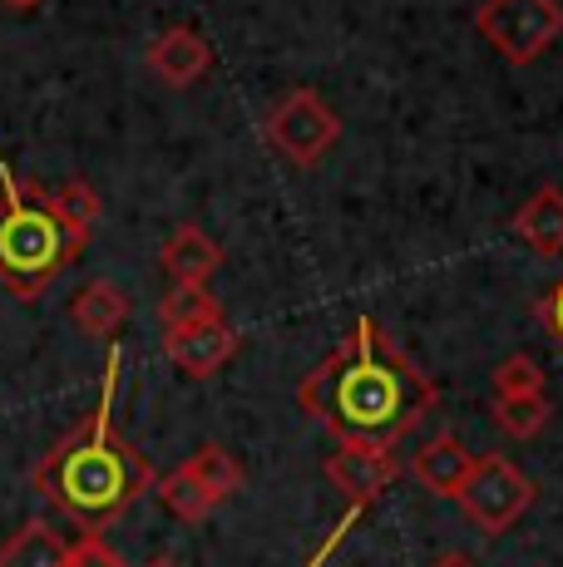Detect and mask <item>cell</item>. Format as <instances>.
Instances as JSON below:
<instances>
[{
  "mask_svg": "<svg viewBox=\"0 0 563 567\" xmlns=\"http://www.w3.org/2000/svg\"><path fill=\"white\" fill-rule=\"evenodd\" d=\"M297 405L337 440L400 444L436 410V380L371 316H361L351 341H341L317 370H307V380L297 385Z\"/></svg>",
  "mask_w": 563,
  "mask_h": 567,
  "instance_id": "6da1fadb",
  "label": "cell"
},
{
  "mask_svg": "<svg viewBox=\"0 0 563 567\" xmlns=\"http://www.w3.org/2000/svg\"><path fill=\"white\" fill-rule=\"evenodd\" d=\"M119 365H124V355H119V341H114L110 361H104L100 405L84 414V424H74L30 474L35 488L45 494V504L70 523H80L84 533L110 528L114 518H124L154 488V464L114 430Z\"/></svg>",
  "mask_w": 563,
  "mask_h": 567,
  "instance_id": "7a4b0ae2",
  "label": "cell"
},
{
  "mask_svg": "<svg viewBox=\"0 0 563 567\" xmlns=\"http://www.w3.org/2000/svg\"><path fill=\"white\" fill-rule=\"evenodd\" d=\"M90 237L55 213L45 188L20 183L10 163H0V287L35 301L50 281L84 252Z\"/></svg>",
  "mask_w": 563,
  "mask_h": 567,
  "instance_id": "3957f363",
  "label": "cell"
},
{
  "mask_svg": "<svg viewBox=\"0 0 563 567\" xmlns=\"http://www.w3.org/2000/svg\"><path fill=\"white\" fill-rule=\"evenodd\" d=\"M534 498H539L534 478H529L514 460H504V454H474V468L460 484L454 504L470 514V523H480L484 533H509L529 514Z\"/></svg>",
  "mask_w": 563,
  "mask_h": 567,
  "instance_id": "277c9868",
  "label": "cell"
},
{
  "mask_svg": "<svg viewBox=\"0 0 563 567\" xmlns=\"http://www.w3.org/2000/svg\"><path fill=\"white\" fill-rule=\"evenodd\" d=\"M263 134H267V144H273L287 163L311 168V163L327 158L331 144L341 138V118H337V109L327 104V94L291 90V94H282V100L267 109Z\"/></svg>",
  "mask_w": 563,
  "mask_h": 567,
  "instance_id": "5b68a950",
  "label": "cell"
},
{
  "mask_svg": "<svg viewBox=\"0 0 563 567\" xmlns=\"http://www.w3.org/2000/svg\"><path fill=\"white\" fill-rule=\"evenodd\" d=\"M474 30L509 64H534L563 35V6L559 0H484L474 10Z\"/></svg>",
  "mask_w": 563,
  "mask_h": 567,
  "instance_id": "8992f818",
  "label": "cell"
},
{
  "mask_svg": "<svg viewBox=\"0 0 563 567\" xmlns=\"http://www.w3.org/2000/svg\"><path fill=\"white\" fill-rule=\"evenodd\" d=\"M406 460L396 454V444H371V440H337V450L327 454V478L351 498L356 508H366L371 498H381L396 484V474Z\"/></svg>",
  "mask_w": 563,
  "mask_h": 567,
  "instance_id": "52a82bcc",
  "label": "cell"
},
{
  "mask_svg": "<svg viewBox=\"0 0 563 567\" xmlns=\"http://www.w3.org/2000/svg\"><path fill=\"white\" fill-rule=\"evenodd\" d=\"M164 355L183 375L208 380L213 370H223L237 355V331L227 321H203V326H183V331H164Z\"/></svg>",
  "mask_w": 563,
  "mask_h": 567,
  "instance_id": "ba28073f",
  "label": "cell"
},
{
  "mask_svg": "<svg viewBox=\"0 0 563 567\" xmlns=\"http://www.w3.org/2000/svg\"><path fill=\"white\" fill-rule=\"evenodd\" d=\"M149 64H154V74L164 84H173V90H188V84H198L203 74H208L213 50H208V40H203L193 25H168L164 35L149 45Z\"/></svg>",
  "mask_w": 563,
  "mask_h": 567,
  "instance_id": "9c48e42d",
  "label": "cell"
},
{
  "mask_svg": "<svg viewBox=\"0 0 563 567\" xmlns=\"http://www.w3.org/2000/svg\"><path fill=\"white\" fill-rule=\"evenodd\" d=\"M158 261H164V271L173 277V287H208L213 271L223 267V247L213 243L203 227L183 223L178 233L164 243V252H158Z\"/></svg>",
  "mask_w": 563,
  "mask_h": 567,
  "instance_id": "30bf717a",
  "label": "cell"
},
{
  "mask_svg": "<svg viewBox=\"0 0 563 567\" xmlns=\"http://www.w3.org/2000/svg\"><path fill=\"white\" fill-rule=\"evenodd\" d=\"M470 468H474V454L464 450L454 434H436L430 444H420V450L410 454V474L440 498L460 494V484L470 478Z\"/></svg>",
  "mask_w": 563,
  "mask_h": 567,
  "instance_id": "8fae6325",
  "label": "cell"
},
{
  "mask_svg": "<svg viewBox=\"0 0 563 567\" xmlns=\"http://www.w3.org/2000/svg\"><path fill=\"white\" fill-rule=\"evenodd\" d=\"M129 291L124 287H114V281H90V287H80V297L70 301V316H74V326L80 331H90V336H100V341H114L119 331H124V321H129Z\"/></svg>",
  "mask_w": 563,
  "mask_h": 567,
  "instance_id": "7c38bea8",
  "label": "cell"
},
{
  "mask_svg": "<svg viewBox=\"0 0 563 567\" xmlns=\"http://www.w3.org/2000/svg\"><path fill=\"white\" fill-rule=\"evenodd\" d=\"M70 563V538H60L55 523L30 518L0 543V567H64Z\"/></svg>",
  "mask_w": 563,
  "mask_h": 567,
  "instance_id": "4fadbf2b",
  "label": "cell"
},
{
  "mask_svg": "<svg viewBox=\"0 0 563 567\" xmlns=\"http://www.w3.org/2000/svg\"><path fill=\"white\" fill-rule=\"evenodd\" d=\"M514 233L539 257H563V188H539L534 198L519 207Z\"/></svg>",
  "mask_w": 563,
  "mask_h": 567,
  "instance_id": "5bb4252c",
  "label": "cell"
},
{
  "mask_svg": "<svg viewBox=\"0 0 563 567\" xmlns=\"http://www.w3.org/2000/svg\"><path fill=\"white\" fill-rule=\"evenodd\" d=\"M154 488H158L164 508H168V514L178 518V523H203V518L213 514V508H218V504L208 498V488H203L198 478H193V468H188V464H178L173 474H158V478H154Z\"/></svg>",
  "mask_w": 563,
  "mask_h": 567,
  "instance_id": "9a60e30c",
  "label": "cell"
},
{
  "mask_svg": "<svg viewBox=\"0 0 563 567\" xmlns=\"http://www.w3.org/2000/svg\"><path fill=\"white\" fill-rule=\"evenodd\" d=\"M158 321L164 331H183V326H203V321H223V301L208 287H168L158 301Z\"/></svg>",
  "mask_w": 563,
  "mask_h": 567,
  "instance_id": "2e32d148",
  "label": "cell"
},
{
  "mask_svg": "<svg viewBox=\"0 0 563 567\" xmlns=\"http://www.w3.org/2000/svg\"><path fill=\"white\" fill-rule=\"evenodd\" d=\"M188 468H193V478L208 488L213 504H227V498L243 488V464H237L223 444H203V450L188 460Z\"/></svg>",
  "mask_w": 563,
  "mask_h": 567,
  "instance_id": "e0dca14e",
  "label": "cell"
},
{
  "mask_svg": "<svg viewBox=\"0 0 563 567\" xmlns=\"http://www.w3.org/2000/svg\"><path fill=\"white\" fill-rule=\"evenodd\" d=\"M494 420H500L504 434H514V440H534L539 430L549 424V414H554V405H549V395H514V400H494Z\"/></svg>",
  "mask_w": 563,
  "mask_h": 567,
  "instance_id": "ac0fdd59",
  "label": "cell"
},
{
  "mask_svg": "<svg viewBox=\"0 0 563 567\" xmlns=\"http://www.w3.org/2000/svg\"><path fill=\"white\" fill-rule=\"evenodd\" d=\"M494 385V400H514V395H544V370H539V361L529 351L509 355V361H500V370L490 375Z\"/></svg>",
  "mask_w": 563,
  "mask_h": 567,
  "instance_id": "d6986e66",
  "label": "cell"
},
{
  "mask_svg": "<svg viewBox=\"0 0 563 567\" xmlns=\"http://www.w3.org/2000/svg\"><path fill=\"white\" fill-rule=\"evenodd\" d=\"M50 203H55V213H60L70 227H80L84 237H90V233H94V223H100V193H94L84 178L60 183V188L50 193Z\"/></svg>",
  "mask_w": 563,
  "mask_h": 567,
  "instance_id": "ffe728a7",
  "label": "cell"
},
{
  "mask_svg": "<svg viewBox=\"0 0 563 567\" xmlns=\"http://www.w3.org/2000/svg\"><path fill=\"white\" fill-rule=\"evenodd\" d=\"M64 567H129V563L119 558V553L100 538V533H90V538L70 543V563H64Z\"/></svg>",
  "mask_w": 563,
  "mask_h": 567,
  "instance_id": "44dd1931",
  "label": "cell"
},
{
  "mask_svg": "<svg viewBox=\"0 0 563 567\" xmlns=\"http://www.w3.org/2000/svg\"><path fill=\"white\" fill-rule=\"evenodd\" d=\"M356 518H361V508H356V504H351V508H346V514H341V523H337V528H331V533H327V543H321V548H317V553H311V563H307V567H321V563H327V558H331V553H337V548H341V538H346V533H351V528H356Z\"/></svg>",
  "mask_w": 563,
  "mask_h": 567,
  "instance_id": "7402d4cb",
  "label": "cell"
},
{
  "mask_svg": "<svg viewBox=\"0 0 563 567\" xmlns=\"http://www.w3.org/2000/svg\"><path fill=\"white\" fill-rule=\"evenodd\" d=\"M539 321L549 326V336H554V341H559V351H563V281H559L554 291H549L544 301H539Z\"/></svg>",
  "mask_w": 563,
  "mask_h": 567,
  "instance_id": "603a6c76",
  "label": "cell"
},
{
  "mask_svg": "<svg viewBox=\"0 0 563 567\" xmlns=\"http://www.w3.org/2000/svg\"><path fill=\"white\" fill-rule=\"evenodd\" d=\"M430 567H480V563H474V558H470V553L450 548V553H440V558H436V563H430Z\"/></svg>",
  "mask_w": 563,
  "mask_h": 567,
  "instance_id": "cb8c5ba5",
  "label": "cell"
},
{
  "mask_svg": "<svg viewBox=\"0 0 563 567\" xmlns=\"http://www.w3.org/2000/svg\"><path fill=\"white\" fill-rule=\"evenodd\" d=\"M10 10H30V6H40V0H6Z\"/></svg>",
  "mask_w": 563,
  "mask_h": 567,
  "instance_id": "d4e9b609",
  "label": "cell"
},
{
  "mask_svg": "<svg viewBox=\"0 0 563 567\" xmlns=\"http://www.w3.org/2000/svg\"><path fill=\"white\" fill-rule=\"evenodd\" d=\"M149 567H173V563H168V558H154V563H149Z\"/></svg>",
  "mask_w": 563,
  "mask_h": 567,
  "instance_id": "484cf974",
  "label": "cell"
}]
</instances>
